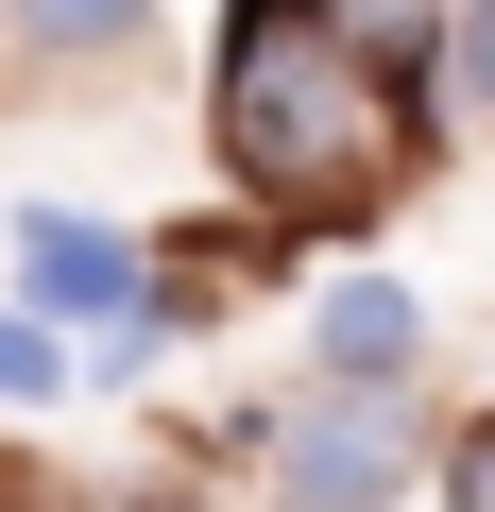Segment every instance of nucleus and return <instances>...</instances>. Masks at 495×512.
I'll return each mask as SVG.
<instances>
[{
  "label": "nucleus",
  "instance_id": "f257e3e1",
  "mask_svg": "<svg viewBox=\"0 0 495 512\" xmlns=\"http://www.w3.org/2000/svg\"><path fill=\"white\" fill-rule=\"evenodd\" d=\"M205 171L291 256H325V239H376L427 188V103H393L376 69H342L308 18H222L205 35Z\"/></svg>",
  "mask_w": 495,
  "mask_h": 512
},
{
  "label": "nucleus",
  "instance_id": "f03ea898",
  "mask_svg": "<svg viewBox=\"0 0 495 512\" xmlns=\"http://www.w3.org/2000/svg\"><path fill=\"white\" fill-rule=\"evenodd\" d=\"M222 461L257 478V512H410V478L444 461V427H427V393H257L222 427Z\"/></svg>",
  "mask_w": 495,
  "mask_h": 512
},
{
  "label": "nucleus",
  "instance_id": "7ed1b4c3",
  "mask_svg": "<svg viewBox=\"0 0 495 512\" xmlns=\"http://www.w3.org/2000/svg\"><path fill=\"white\" fill-rule=\"evenodd\" d=\"M308 376L325 393H410L427 376V291L410 274H325L308 291Z\"/></svg>",
  "mask_w": 495,
  "mask_h": 512
},
{
  "label": "nucleus",
  "instance_id": "20e7f679",
  "mask_svg": "<svg viewBox=\"0 0 495 512\" xmlns=\"http://www.w3.org/2000/svg\"><path fill=\"white\" fill-rule=\"evenodd\" d=\"M154 52V0H0V69H35V86H103Z\"/></svg>",
  "mask_w": 495,
  "mask_h": 512
},
{
  "label": "nucleus",
  "instance_id": "39448f33",
  "mask_svg": "<svg viewBox=\"0 0 495 512\" xmlns=\"http://www.w3.org/2000/svg\"><path fill=\"white\" fill-rule=\"evenodd\" d=\"M308 35H325L342 69H376L393 103H427V86H444V0H308Z\"/></svg>",
  "mask_w": 495,
  "mask_h": 512
},
{
  "label": "nucleus",
  "instance_id": "423d86ee",
  "mask_svg": "<svg viewBox=\"0 0 495 512\" xmlns=\"http://www.w3.org/2000/svg\"><path fill=\"white\" fill-rule=\"evenodd\" d=\"M69 376H86V359H69V342H52L35 308H0V410H52Z\"/></svg>",
  "mask_w": 495,
  "mask_h": 512
},
{
  "label": "nucleus",
  "instance_id": "0eeeda50",
  "mask_svg": "<svg viewBox=\"0 0 495 512\" xmlns=\"http://www.w3.org/2000/svg\"><path fill=\"white\" fill-rule=\"evenodd\" d=\"M444 69H461V103H478V137H495V0H444Z\"/></svg>",
  "mask_w": 495,
  "mask_h": 512
},
{
  "label": "nucleus",
  "instance_id": "6e6552de",
  "mask_svg": "<svg viewBox=\"0 0 495 512\" xmlns=\"http://www.w3.org/2000/svg\"><path fill=\"white\" fill-rule=\"evenodd\" d=\"M427 478H444V512H495V410H461V427H444V461H427Z\"/></svg>",
  "mask_w": 495,
  "mask_h": 512
},
{
  "label": "nucleus",
  "instance_id": "1a4fd4ad",
  "mask_svg": "<svg viewBox=\"0 0 495 512\" xmlns=\"http://www.w3.org/2000/svg\"><path fill=\"white\" fill-rule=\"evenodd\" d=\"M0 512H52V478H35V461H18V444H0Z\"/></svg>",
  "mask_w": 495,
  "mask_h": 512
}]
</instances>
